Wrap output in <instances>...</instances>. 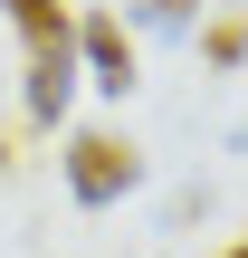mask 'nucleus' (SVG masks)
<instances>
[{
	"label": "nucleus",
	"mask_w": 248,
	"mask_h": 258,
	"mask_svg": "<svg viewBox=\"0 0 248 258\" xmlns=\"http://www.w3.org/2000/svg\"><path fill=\"white\" fill-rule=\"evenodd\" d=\"M134 182H143V153H134L124 134H105V124L67 134V191H76L86 211H115V201H124Z\"/></svg>",
	"instance_id": "1"
},
{
	"label": "nucleus",
	"mask_w": 248,
	"mask_h": 258,
	"mask_svg": "<svg viewBox=\"0 0 248 258\" xmlns=\"http://www.w3.org/2000/svg\"><path fill=\"white\" fill-rule=\"evenodd\" d=\"M76 67H86L96 96H134V38H124L115 10H86L76 19Z\"/></svg>",
	"instance_id": "2"
},
{
	"label": "nucleus",
	"mask_w": 248,
	"mask_h": 258,
	"mask_svg": "<svg viewBox=\"0 0 248 258\" xmlns=\"http://www.w3.org/2000/svg\"><path fill=\"white\" fill-rule=\"evenodd\" d=\"M76 77H86V67H76V38H67V48H29V115L57 124L67 96H76Z\"/></svg>",
	"instance_id": "3"
},
{
	"label": "nucleus",
	"mask_w": 248,
	"mask_h": 258,
	"mask_svg": "<svg viewBox=\"0 0 248 258\" xmlns=\"http://www.w3.org/2000/svg\"><path fill=\"white\" fill-rule=\"evenodd\" d=\"M10 19H19V38H29V48H67V38H76L67 0H10Z\"/></svg>",
	"instance_id": "4"
},
{
	"label": "nucleus",
	"mask_w": 248,
	"mask_h": 258,
	"mask_svg": "<svg viewBox=\"0 0 248 258\" xmlns=\"http://www.w3.org/2000/svg\"><path fill=\"white\" fill-rule=\"evenodd\" d=\"M201 57H210V67H248V19H210Z\"/></svg>",
	"instance_id": "5"
},
{
	"label": "nucleus",
	"mask_w": 248,
	"mask_h": 258,
	"mask_svg": "<svg viewBox=\"0 0 248 258\" xmlns=\"http://www.w3.org/2000/svg\"><path fill=\"white\" fill-rule=\"evenodd\" d=\"M191 10H201V0H134V19H143V29H182Z\"/></svg>",
	"instance_id": "6"
},
{
	"label": "nucleus",
	"mask_w": 248,
	"mask_h": 258,
	"mask_svg": "<svg viewBox=\"0 0 248 258\" xmlns=\"http://www.w3.org/2000/svg\"><path fill=\"white\" fill-rule=\"evenodd\" d=\"M229 153H248V115H239V134H229Z\"/></svg>",
	"instance_id": "7"
},
{
	"label": "nucleus",
	"mask_w": 248,
	"mask_h": 258,
	"mask_svg": "<svg viewBox=\"0 0 248 258\" xmlns=\"http://www.w3.org/2000/svg\"><path fill=\"white\" fill-rule=\"evenodd\" d=\"M220 258H248V239H229V249H220Z\"/></svg>",
	"instance_id": "8"
}]
</instances>
